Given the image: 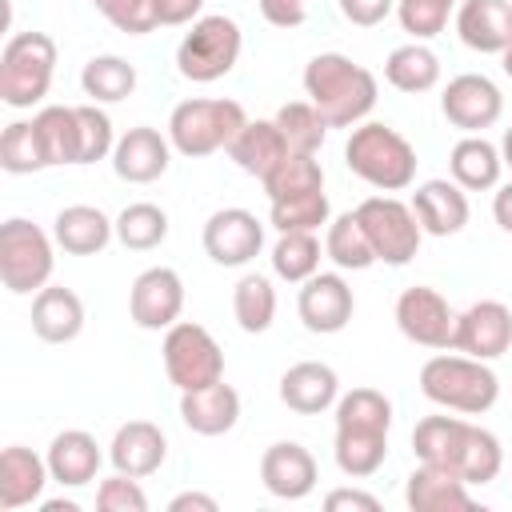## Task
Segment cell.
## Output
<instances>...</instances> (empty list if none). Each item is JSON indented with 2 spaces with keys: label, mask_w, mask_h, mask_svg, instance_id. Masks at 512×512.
<instances>
[{
  "label": "cell",
  "mask_w": 512,
  "mask_h": 512,
  "mask_svg": "<svg viewBox=\"0 0 512 512\" xmlns=\"http://www.w3.org/2000/svg\"><path fill=\"white\" fill-rule=\"evenodd\" d=\"M512 348V312L500 300H476L456 316L452 352L476 360H500Z\"/></svg>",
  "instance_id": "cell-16"
},
{
  "label": "cell",
  "mask_w": 512,
  "mask_h": 512,
  "mask_svg": "<svg viewBox=\"0 0 512 512\" xmlns=\"http://www.w3.org/2000/svg\"><path fill=\"white\" fill-rule=\"evenodd\" d=\"M396 328L420 344V348H436L448 352L452 336H456V312L448 308V300L428 288V284H412L396 296Z\"/></svg>",
  "instance_id": "cell-12"
},
{
  "label": "cell",
  "mask_w": 512,
  "mask_h": 512,
  "mask_svg": "<svg viewBox=\"0 0 512 512\" xmlns=\"http://www.w3.org/2000/svg\"><path fill=\"white\" fill-rule=\"evenodd\" d=\"M268 204L272 200H288V196H304V192H320L324 188V168L312 152H288L264 180Z\"/></svg>",
  "instance_id": "cell-38"
},
{
  "label": "cell",
  "mask_w": 512,
  "mask_h": 512,
  "mask_svg": "<svg viewBox=\"0 0 512 512\" xmlns=\"http://www.w3.org/2000/svg\"><path fill=\"white\" fill-rule=\"evenodd\" d=\"M216 508L220 504L208 492H180V496L168 500V512H216Z\"/></svg>",
  "instance_id": "cell-52"
},
{
  "label": "cell",
  "mask_w": 512,
  "mask_h": 512,
  "mask_svg": "<svg viewBox=\"0 0 512 512\" xmlns=\"http://www.w3.org/2000/svg\"><path fill=\"white\" fill-rule=\"evenodd\" d=\"M92 8L124 36H144L156 28V0H92Z\"/></svg>",
  "instance_id": "cell-46"
},
{
  "label": "cell",
  "mask_w": 512,
  "mask_h": 512,
  "mask_svg": "<svg viewBox=\"0 0 512 512\" xmlns=\"http://www.w3.org/2000/svg\"><path fill=\"white\" fill-rule=\"evenodd\" d=\"M256 4H260V16L276 28H300L308 16V0H256Z\"/></svg>",
  "instance_id": "cell-49"
},
{
  "label": "cell",
  "mask_w": 512,
  "mask_h": 512,
  "mask_svg": "<svg viewBox=\"0 0 512 512\" xmlns=\"http://www.w3.org/2000/svg\"><path fill=\"white\" fill-rule=\"evenodd\" d=\"M272 272L288 284H304L320 272V240L316 232H280L272 244Z\"/></svg>",
  "instance_id": "cell-40"
},
{
  "label": "cell",
  "mask_w": 512,
  "mask_h": 512,
  "mask_svg": "<svg viewBox=\"0 0 512 512\" xmlns=\"http://www.w3.org/2000/svg\"><path fill=\"white\" fill-rule=\"evenodd\" d=\"M344 164L376 192H404L416 180V148L408 144V136H400L392 124L380 120H364L348 128Z\"/></svg>",
  "instance_id": "cell-3"
},
{
  "label": "cell",
  "mask_w": 512,
  "mask_h": 512,
  "mask_svg": "<svg viewBox=\"0 0 512 512\" xmlns=\"http://www.w3.org/2000/svg\"><path fill=\"white\" fill-rule=\"evenodd\" d=\"M204 0H156V24L160 28H180V24H196L200 20Z\"/></svg>",
  "instance_id": "cell-50"
},
{
  "label": "cell",
  "mask_w": 512,
  "mask_h": 512,
  "mask_svg": "<svg viewBox=\"0 0 512 512\" xmlns=\"http://www.w3.org/2000/svg\"><path fill=\"white\" fill-rule=\"evenodd\" d=\"M356 216L364 224V236H368L376 260H384L392 268H404L420 252L424 228H420L412 204H404L396 196H368V200L356 204Z\"/></svg>",
  "instance_id": "cell-10"
},
{
  "label": "cell",
  "mask_w": 512,
  "mask_h": 512,
  "mask_svg": "<svg viewBox=\"0 0 512 512\" xmlns=\"http://www.w3.org/2000/svg\"><path fill=\"white\" fill-rule=\"evenodd\" d=\"M452 8H460V0H396V20L412 40H432L444 32Z\"/></svg>",
  "instance_id": "cell-44"
},
{
  "label": "cell",
  "mask_w": 512,
  "mask_h": 512,
  "mask_svg": "<svg viewBox=\"0 0 512 512\" xmlns=\"http://www.w3.org/2000/svg\"><path fill=\"white\" fill-rule=\"evenodd\" d=\"M116 236V220H108L96 204H68L52 220V240L68 256H96Z\"/></svg>",
  "instance_id": "cell-28"
},
{
  "label": "cell",
  "mask_w": 512,
  "mask_h": 512,
  "mask_svg": "<svg viewBox=\"0 0 512 512\" xmlns=\"http://www.w3.org/2000/svg\"><path fill=\"white\" fill-rule=\"evenodd\" d=\"M116 240L128 252H152L168 240V212L160 204L136 200L116 216Z\"/></svg>",
  "instance_id": "cell-39"
},
{
  "label": "cell",
  "mask_w": 512,
  "mask_h": 512,
  "mask_svg": "<svg viewBox=\"0 0 512 512\" xmlns=\"http://www.w3.org/2000/svg\"><path fill=\"white\" fill-rule=\"evenodd\" d=\"M500 156H504V164L512 168V128H504V140H500Z\"/></svg>",
  "instance_id": "cell-55"
},
{
  "label": "cell",
  "mask_w": 512,
  "mask_h": 512,
  "mask_svg": "<svg viewBox=\"0 0 512 512\" xmlns=\"http://www.w3.org/2000/svg\"><path fill=\"white\" fill-rule=\"evenodd\" d=\"M336 428L388 432L392 428V400L380 388H352L336 400Z\"/></svg>",
  "instance_id": "cell-43"
},
{
  "label": "cell",
  "mask_w": 512,
  "mask_h": 512,
  "mask_svg": "<svg viewBox=\"0 0 512 512\" xmlns=\"http://www.w3.org/2000/svg\"><path fill=\"white\" fill-rule=\"evenodd\" d=\"M32 124L40 132L48 168L52 164H80V120H76V108H68V104H44L32 116Z\"/></svg>",
  "instance_id": "cell-33"
},
{
  "label": "cell",
  "mask_w": 512,
  "mask_h": 512,
  "mask_svg": "<svg viewBox=\"0 0 512 512\" xmlns=\"http://www.w3.org/2000/svg\"><path fill=\"white\" fill-rule=\"evenodd\" d=\"M160 356H164L168 380H172L180 392L208 388V384L224 380V352H220L216 336H212L204 324L176 320L172 328H164Z\"/></svg>",
  "instance_id": "cell-9"
},
{
  "label": "cell",
  "mask_w": 512,
  "mask_h": 512,
  "mask_svg": "<svg viewBox=\"0 0 512 512\" xmlns=\"http://www.w3.org/2000/svg\"><path fill=\"white\" fill-rule=\"evenodd\" d=\"M456 36L480 56H500L512 40V0H460Z\"/></svg>",
  "instance_id": "cell-21"
},
{
  "label": "cell",
  "mask_w": 512,
  "mask_h": 512,
  "mask_svg": "<svg viewBox=\"0 0 512 512\" xmlns=\"http://www.w3.org/2000/svg\"><path fill=\"white\" fill-rule=\"evenodd\" d=\"M52 480L48 460L36 456L24 444H8L0 452V508L16 512L24 504H36L44 496V484Z\"/></svg>",
  "instance_id": "cell-26"
},
{
  "label": "cell",
  "mask_w": 512,
  "mask_h": 512,
  "mask_svg": "<svg viewBox=\"0 0 512 512\" xmlns=\"http://www.w3.org/2000/svg\"><path fill=\"white\" fill-rule=\"evenodd\" d=\"M412 452L424 464L456 472L468 488L492 484L504 468L500 440L488 428H480L472 420H460V416H424L412 428Z\"/></svg>",
  "instance_id": "cell-1"
},
{
  "label": "cell",
  "mask_w": 512,
  "mask_h": 512,
  "mask_svg": "<svg viewBox=\"0 0 512 512\" xmlns=\"http://www.w3.org/2000/svg\"><path fill=\"white\" fill-rule=\"evenodd\" d=\"M44 512H76V500H44Z\"/></svg>",
  "instance_id": "cell-54"
},
{
  "label": "cell",
  "mask_w": 512,
  "mask_h": 512,
  "mask_svg": "<svg viewBox=\"0 0 512 512\" xmlns=\"http://www.w3.org/2000/svg\"><path fill=\"white\" fill-rule=\"evenodd\" d=\"M500 68H504V76H512V40H508V48L500 52Z\"/></svg>",
  "instance_id": "cell-56"
},
{
  "label": "cell",
  "mask_w": 512,
  "mask_h": 512,
  "mask_svg": "<svg viewBox=\"0 0 512 512\" xmlns=\"http://www.w3.org/2000/svg\"><path fill=\"white\" fill-rule=\"evenodd\" d=\"M384 80H388L396 92H408V96L432 92V88L440 84V56H436L424 40L400 44V48H392L388 60H384Z\"/></svg>",
  "instance_id": "cell-31"
},
{
  "label": "cell",
  "mask_w": 512,
  "mask_h": 512,
  "mask_svg": "<svg viewBox=\"0 0 512 512\" xmlns=\"http://www.w3.org/2000/svg\"><path fill=\"white\" fill-rule=\"evenodd\" d=\"M32 332L44 344H68L84 332V300L64 284H44L32 296Z\"/></svg>",
  "instance_id": "cell-27"
},
{
  "label": "cell",
  "mask_w": 512,
  "mask_h": 512,
  "mask_svg": "<svg viewBox=\"0 0 512 512\" xmlns=\"http://www.w3.org/2000/svg\"><path fill=\"white\" fill-rule=\"evenodd\" d=\"M272 120H276L288 152H312L316 156L328 140V120L320 116V108L312 100H288Z\"/></svg>",
  "instance_id": "cell-37"
},
{
  "label": "cell",
  "mask_w": 512,
  "mask_h": 512,
  "mask_svg": "<svg viewBox=\"0 0 512 512\" xmlns=\"http://www.w3.org/2000/svg\"><path fill=\"white\" fill-rule=\"evenodd\" d=\"M56 72V40L48 32H16L0 52V100L8 108H32L48 96Z\"/></svg>",
  "instance_id": "cell-6"
},
{
  "label": "cell",
  "mask_w": 512,
  "mask_h": 512,
  "mask_svg": "<svg viewBox=\"0 0 512 512\" xmlns=\"http://www.w3.org/2000/svg\"><path fill=\"white\" fill-rule=\"evenodd\" d=\"M448 172L464 192H488L500 184L504 172V156L492 140L484 136H460L448 152Z\"/></svg>",
  "instance_id": "cell-29"
},
{
  "label": "cell",
  "mask_w": 512,
  "mask_h": 512,
  "mask_svg": "<svg viewBox=\"0 0 512 512\" xmlns=\"http://www.w3.org/2000/svg\"><path fill=\"white\" fill-rule=\"evenodd\" d=\"M204 252L220 268H244L264 248V224L248 208H220L204 220Z\"/></svg>",
  "instance_id": "cell-13"
},
{
  "label": "cell",
  "mask_w": 512,
  "mask_h": 512,
  "mask_svg": "<svg viewBox=\"0 0 512 512\" xmlns=\"http://www.w3.org/2000/svg\"><path fill=\"white\" fill-rule=\"evenodd\" d=\"M228 156L236 160L240 172L264 180V176L288 156V144H284L276 120H248V124L236 132V140L228 144Z\"/></svg>",
  "instance_id": "cell-30"
},
{
  "label": "cell",
  "mask_w": 512,
  "mask_h": 512,
  "mask_svg": "<svg viewBox=\"0 0 512 512\" xmlns=\"http://www.w3.org/2000/svg\"><path fill=\"white\" fill-rule=\"evenodd\" d=\"M296 312H300V324L316 336H332V332H344L352 312H356V296L348 288V280L340 272H316L300 284L296 292Z\"/></svg>",
  "instance_id": "cell-15"
},
{
  "label": "cell",
  "mask_w": 512,
  "mask_h": 512,
  "mask_svg": "<svg viewBox=\"0 0 512 512\" xmlns=\"http://www.w3.org/2000/svg\"><path fill=\"white\" fill-rule=\"evenodd\" d=\"M52 268H56L52 240L40 224L24 216H12L0 224V280L8 292L36 296L52 280Z\"/></svg>",
  "instance_id": "cell-8"
},
{
  "label": "cell",
  "mask_w": 512,
  "mask_h": 512,
  "mask_svg": "<svg viewBox=\"0 0 512 512\" xmlns=\"http://www.w3.org/2000/svg\"><path fill=\"white\" fill-rule=\"evenodd\" d=\"M304 92L328 128H356L376 108V76L344 52H320L304 68Z\"/></svg>",
  "instance_id": "cell-2"
},
{
  "label": "cell",
  "mask_w": 512,
  "mask_h": 512,
  "mask_svg": "<svg viewBox=\"0 0 512 512\" xmlns=\"http://www.w3.org/2000/svg\"><path fill=\"white\" fill-rule=\"evenodd\" d=\"M404 504L412 512H468V508H476L468 484L456 472L436 468V464H424V460L408 472Z\"/></svg>",
  "instance_id": "cell-23"
},
{
  "label": "cell",
  "mask_w": 512,
  "mask_h": 512,
  "mask_svg": "<svg viewBox=\"0 0 512 512\" xmlns=\"http://www.w3.org/2000/svg\"><path fill=\"white\" fill-rule=\"evenodd\" d=\"M44 460H48V472H52V480L60 488H84V484L96 480V472L104 464V452H100V444H96L92 432L64 428V432L52 436Z\"/></svg>",
  "instance_id": "cell-22"
},
{
  "label": "cell",
  "mask_w": 512,
  "mask_h": 512,
  "mask_svg": "<svg viewBox=\"0 0 512 512\" xmlns=\"http://www.w3.org/2000/svg\"><path fill=\"white\" fill-rule=\"evenodd\" d=\"M76 120H80V164H96V160H108L112 148H116V132H112V120L104 108L96 104H76Z\"/></svg>",
  "instance_id": "cell-45"
},
{
  "label": "cell",
  "mask_w": 512,
  "mask_h": 512,
  "mask_svg": "<svg viewBox=\"0 0 512 512\" xmlns=\"http://www.w3.org/2000/svg\"><path fill=\"white\" fill-rule=\"evenodd\" d=\"M492 216L496 224L512 236V180L508 184H496V196H492Z\"/></svg>",
  "instance_id": "cell-53"
},
{
  "label": "cell",
  "mask_w": 512,
  "mask_h": 512,
  "mask_svg": "<svg viewBox=\"0 0 512 512\" xmlns=\"http://www.w3.org/2000/svg\"><path fill=\"white\" fill-rule=\"evenodd\" d=\"M248 124L244 104L240 100H224V96H196L172 108L168 116V140L180 156L200 160L212 152H228V144L236 140V132Z\"/></svg>",
  "instance_id": "cell-5"
},
{
  "label": "cell",
  "mask_w": 512,
  "mask_h": 512,
  "mask_svg": "<svg viewBox=\"0 0 512 512\" xmlns=\"http://www.w3.org/2000/svg\"><path fill=\"white\" fill-rule=\"evenodd\" d=\"M0 168L8 176H32L40 168H48V156H44V144H40V132L32 120H12L0 136Z\"/></svg>",
  "instance_id": "cell-41"
},
{
  "label": "cell",
  "mask_w": 512,
  "mask_h": 512,
  "mask_svg": "<svg viewBox=\"0 0 512 512\" xmlns=\"http://www.w3.org/2000/svg\"><path fill=\"white\" fill-rule=\"evenodd\" d=\"M184 312V280L176 268H144L136 280H132V292H128V316L136 328L144 332H160V328H172Z\"/></svg>",
  "instance_id": "cell-14"
},
{
  "label": "cell",
  "mask_w": 512,
  "mask_h": 512,
  "mask_svg": "<svg viewBox=\"0 0 512 512\" xmlns=\"http://www.w3.org/2000/svg\"><path fill=\"white\" fill-rule=\"evenodd\" d=\"M412 212H416L424 236H456L472 216L468 196H464V188L456 180H424V184H416Z\"/></svg>",
  "instance_id": "cell-24"
},
{
  "label": "cell",
  "mask_w": 512,
  "mask_h": 512,
  "mask_svg": "<svg viewBox=\"0 0 512 512\" xmlns=\"http://www.w3.org/2000/svg\"><path fill=\"white\" fill-rule=\"evenodd\" d=\"M108 460L116 472L144 480V476L160 472V464L168 460V436L152 420H128L116 428V436L108 444Z\"/></svg>",
  "instance_id": "cell-20"
},
{
  "label": "cell",
  "mask_w": 512,
  "mask_h": 512,
  "mask_svg": "<svg viewBox=\"0 0 512 512\" xmlns=\"http://www.w3.org/2000/svg\"><path fill=\"white\" fill-rule=\"evenodd\" d=\"M324 256H328L336 268H344V272H364V268L376 264V252H372V244H368V236H364V224H360L356 208H352V212H340L336 220H328Z\"/></svg>",
  "instance_id": "cell-35"
},
{
  "label": "cell",
  "mask_w": 512,
  "mask_h": 512,
  "mask_svg": "<svg viewBox=\"0 0 512 512\" xmlns=\"http://www.w3.org/2000/svg\"><path fill=\"white\" fill-rule=\"evenodd\" d=\"M80 88L84 96H92V104H120L136 92V68L124 56H92L80 72Z\"/></svg>",
  "instance_id": "cell-34"
},
{
  "label": "cell",
  "mask_w": 512,
  "mask_h": 512,
  "mask_svg": "<svg viewBox=\"0 0 512 512\" xmlns=\"http://www.w3.org/2000/svg\"><path fill=\"white\" fill-rule=\"evenodd\" d=\"M336 4H340V16L356 28H376L396 12V0H336Z\"/></svg>",
  "instance_id": "cell-48"
},
{
  "label": "cell",
  "mask_w": 512,
  "mask_h": 512,
  "mask_svg": "<svg viewBox=\"0 0 512 512\" xmlns=\"http://www.w3.org/2000/svg\"><path fill=\"white\" fill-rule=\"evenodd\" d=\"M332 220L328 208V192H304V196H288V200H272L268 208V224L276 232H320Z\"/></svg>",
  "instance_id": "cell-42"
},
{
  "label": "cell",
  "mask_w": 512,
  "mask_h": 512,
  "mask_svg": "<svg viewBox=\"0 0 512 512\" xmlns=\"http://www.w3.org/2000/svg\"><path fill=\"white\" fill-rule=\"evenodd\" d=\"M420 392L460 416H484L496 400H500V380L488 368V360L464 356V352H440L432 360H424L420 368Z\"/></svg>",
  "instance_id": "cell-4"
},
{
  "label": "cell",
  "mask_w": 512,
  "mask_h": 512,
  "mask_svg": "<svg viewBox=\"0 0 512 512\" xmlns=\"http://www.w3.org/2000/svg\"><path fill=\"white\" fill-rule=\"evenodd\" d=\"M324 508L328 512H340V508H360V512H380V500L372 492H360V488H332L324 496Z\"/></svg>",
  "instance_id": "cell-51"
},
{
  "label": "cell",
  "mask_w": 512,
  "mask_h": 512,
  "mask_svg": "<svg viewBox=\"0 0 512 512\" xmlns=\"http://www.w3.org/2000/svg\"><path fill=\"white\" fill-rule=\"evenodd\" d=\"M168 164H172V140L148 124L128 128L112 148V172L128 184H152L168 172Z\"/></svg>",
  "instance_id": "cell-18"
},
{
  "label": "cell",
  "mask_w": 512,
  "mask_h": 512,
  "mask_svg": "<svg viewBox=\"0 0 512 512\" xmlns=\"http://www.w3.org/2000/svg\"><path fill=\"white\" fill-rule=\"evenodd\" d=\"M232 316L252 336L268 332L272 320H276V288H272V280L260 276V272L240 276L236 288H232Z\"/></svg>",
  "instance_id": "cell-36"
},
{
  "label": "cell",
  "mask_w": 512,
  "mask_h": 512,
  "mask_svg": "<svg viewBox=\"0 0 512 512\" xmlns=\"http://www.w3.org/2000/svg\"><path fill=\"white\" fill-rule=\"evenodd\" d=\"M336 468L352 480L376 476L384 456H388V432H368V428H336V444H332Z\"/></svg>",
  "instance_id": "cell-32"
},
{
  "label": "cell",
  "mask_w": 512,
  "mask_h": 512,
  "mask_svg": "<svg viewBox=\"0 0 512 512\" xmlns=\"http://www.w3.org/2000/svg\"><path fill=\"white\" fill-rule=\"evenodd\" d=\"M316 480H320L316 456L300 440H276V444L264 448V456H260V484L276 500H304V496H312Z\"/></svg>",
  "instance_id": "cell-17"
},
{
  "label": "cell",
  "mask_w": 512,
  "mask_h": 512,
  "mask_svg": "<svg viewBox=\"0 0 512 512\" xmlns=\"http://www.w3.org/2000/svg\"><path fill=\"white\" fill-rule=\"evenodd\" d=\"M440 112L464 136H484V128H492L504 116V92L484 72H460L444 84Z\"/></svg>",
  "instance_id": "cell-11"
},
{
  "label": "cell",
  "mask_w": 512,
  "mask_h": 512,
  "mask_svg": "<svg viewBox=\"0 0 512 512\" xmlns=\"http://www.w3.org/2000/svg\"><path fill=\"white\" fill-rule=\"evenodd\" d=\"M180 420L196 436H224L240 420V392L224 380H216L208 388L180 392Z\"/></svg>",
  "instance_id": "cell-25"
},
{
  "label": "cell",
  "mask_w": 512,
  "mask_h": 512,
  "mask_svg": "<svg viewBox=\"0 0 512 512\" xmlns=\"http://www.w3.org/2000/svg\"><path fill=\"white\" fill-rule=\"evenodd\" d=\"M96 508H100V512H148V496H144V488H140L136 476L116 472V476L100 480V488H96Z\"/></svg>",
  "instance_id": "cell-47"
},
{
  "label": "cell",
  "mask_w": 512,
  "mask_h": 512,
  "mask_svg": "<svg viewBox=\"0 0 512 512\" xmlns=\"http://www.w3.org/2000/svg\"><path fill=\"white\" fill-rule=\"evenodd\" d=\"M340 400V376L324 360H300L280 376V404L296 416H320L336 408Z\"/></svg>",
  "instance_id": "cell-19"
},
{
  "label": "cell",
  "mask_w": 512,
  "mask_h": 512,
  "mask_svg": "<svg viewBox=\"0 0 512 512\" xmlns=\"http://www.w3.org/2000/svg\"><path fill=\"white\" fill-rule=\"evenodd\" d=\"M240 48H244V32L232 16H220V12L200 16L176 44V68L192 84H212L236 68Z\"/></svg>",
  "instance_id": "cell-7"
}]
</instances>
